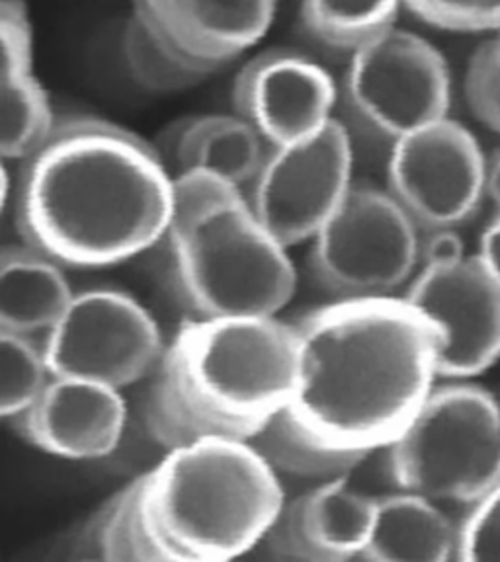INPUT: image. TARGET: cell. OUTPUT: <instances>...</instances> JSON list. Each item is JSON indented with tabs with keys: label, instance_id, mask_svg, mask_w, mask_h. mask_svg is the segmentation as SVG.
Segmentation results:
<instances>
[{
	"label": "cell",
	"instance_id": "cell-1",
	"mask_svg": "<svg viewBox=\"0 0 500 562\" xmlns=\"http://www.w3.org/2000/svg\"><path fill=\"white\" fill-rule=\"evenodd\" d=\"M173 184L157 149L137 133L75 115L20 162L10 205L22 243L65 270H100L160 245Z\"/></svg>",
	"mask_w": 500,
	"mask_h": 562
},
{
	"label": "cell",
	"instance_id": "cell-2",
	"mask_svg": "<svg viewBox=\"0 0 500 562\" xmlns=\"http://www.w3.org/2000/svg\"><path fill=\"white\" fill-rule=\"evenodd\" d=\"M293 326L290 411L331 448H389L438 385V330L403 295L333 299Z\"/></svg>",
	"mask_w": 500,
	"mask_h": 562
},
{
	"label": "cell",
	"instance_id": "cell-3",
	"mask_svg": "<svg viewBox=\"0 0 500 562\" xmlns=\"http://www.w3.org/2000/svg\"><path fill=\"white\" fill-rule=\"evenodd\" d=\"M298 381L296 326L278 316L188 318L167 344L147 395L151 438L251 441L290 408Z\"/></svg>",
	"mask_w": 500,
	"mask_h": 562
},
{
	"label": "cell",
	"instance_id": "cell-4",
	"mask_svg": "<svg viewBox=\"0 0 500 562\" xmlns=\"http://www.w3.org/2000/svg\"><path fill=\"white\" fill-rule=\"evenodd\" d=\"M160 245L188 318L278 316L296 295L290 248L264 227L243 188L211 172L175 175Z\"/></svg>",
	"mask_w": 500,
	"mask_h": 562
},
{
	"label": "cell",
	"instance_id": "cell-5",
	"mask_svg": "<svg viewBox=\"0 0 500 562\" xmlns=\"http://www.w3.org/2000/svg\"><path fill=\"white\" fill-rule=\"evenodd\" d=\"M284 502L280 476L251 441L180 443L143 473V512L163 562L253 554Z\"/></svg>",
	"mask_w": 500,
	"mask_h": 562
},
{
	"label": "cell",
	"instance_id": "cell-6",
	"mask_svg": "<svg viewBox=\"0 0 500 562\" xmlns=\"http://www.w3.org/2000/svg\"><path fill=\"white\" fill-rule=\"evenodd\" d=\"M386 451L399 491L474 506L500 483V403L484 386L449 379Z\"/></svg>",
	"mask_w": 500,
	"mask_h": 562
},
{
	"label": "cell",
	"instance_id": "cell-7",
	"mask_svg": "<svg viewBox=\"0 0 500 562\" xmlns=\"http://www.w3.org/2000/svg\"><path fill=\"white\" fill-rule=\"evenodd\" d=\"M421 240L391 193L354 184L311 240L309 268L333 299L396 297L421 270Z\"/></svg>",
	"mask_w": 500,
	"mask_h": 562
},
{
	"label": "cell",
	"instance_id": "cell-8",
	"mask_svg": "<svg viewBox=\"0 0 500 562\" xmlns=\"http://www.w3.org/2000/svg\"><path fill=\"white\" fill-rule=\"evenodd\" d=\"M42 348L53 378L123 391L155 373L167 344L157 321L132 295L88 290L75 295Z\"/></svg>",
	"mask_w": 500,
	"mask_h": 562
},
{
	"label": "cell",
	"instance_id": "cell-9",
	"mask_svg": "<svg viewBox=\"0 0 500 562\" xmlns=\"http://www.w3.org/2000/svg\"><path fill=\"white\" fill-rule=\"evenodd\" d=\"M352 110L391 143L448 117V65L421 35L391 27L352 52L346 70Z\"/></svg>",
	"mask_w": 500,
	"mask_h": 562
},
{
	"label": "cell",
	"instance_id": "cell-10",
	"mask_svg": "<svg viewBox=\"0 0 500 562\" xmlns=\"http://www.w3.org/2000/svg\"><path fill=\"white\" fill-rule=\"evenodd\" d=\"M352 167L351 133L333 120L309 139L270 147L246 198L286 248L311 243L351 192Z\"/></svg>",
	"mask_w": 500,
	"mask_h": 562
},
{
	"label": "cell",
	"instance_id": "cell-11",
	"mask_svg": "<svg viewBox=\"0 0 500 562\" xmlns=\"http://www.w3.org/2000/svg\"><path fill=\"white\" fill-rule=\"evenodd\" d=\"M487 157L474 133L444 117L391 143L387 192L421 233L459 228L481 210Z\"/></svg>",
	"mask_w": 500,
	"mask_h": 562
},
{
	"label": "cell",
	"instance_id": "cell-12",
	"mask_svg": "<svg viewBox=\"0 0 500 562\" xmlns=\"http://www.w3.org/2000/svg\"><path fill=\"white\" fill-rule=\"evenodd\" d=\"M436 326L440 379H471L500 361V281L477 255L421 266L401 293Z\"/></svg>",
	"mask_w": 500,
	"mask_h": 562
},
{
	"label": "cell",
	"instance_id": "cell-13",
	"mask_svg": "<svg viewBox=\"0 0 500 562\" xmlns=\"http://www.w3.org/2000/svg\"><path fill=\"white\" fill-rule=\"evenodd\" d=\"M233 105L268 147H284L313 137L333 122L336 85L308 55L270 49L238 70Z\"/></svg>",
	"mask_w": 500,
	"mask_h": 562
},
{
	"label": "cell",
	"instance_id": "cell-14",
	"mask_svg": "<svg viewBox=\"0 0 500 562\" xmlns=\"http://www.w3.org/2000/svg\"><path fill=\"white\" fill-rule=\"evenodd\" d=\"M348 476L313 484L286 498L253 553L273 561L344 562L368 543L376 498L354 491Z\"/></svg>",
	"mask_w": 500,
	"mask_h": 562
},
{
	"label": "cell",
	"instance_id": "cell-15",
	"mask_svg": "<svg viewBox=\"0 0 500 562\" xmlns=\"http://www.w3.org/2000/svg\"><path fill=\"white\" fill-rule=\"evenodd\" d=\"M45 456L97 461L120 448L127 426L123 391L85 379L52 378L26 413L9 422Z\"/></svg>",
	"mask_w": 500,
	"mask_h": 562
},
{
	"label": "cell",
	"instance_id": "cell-16",
	"mask_svg": "<svg viewBox=\"0 0 500 562\" xmlns=\"http://www.w3.org/2000/svg\"><path fill=\"white\" fill-rule=\"evenodd\" d=\"M276 9L278 0H133V12L175 52L213 72L268 34Z\"/></svg>",
	"mask_w": 500,
	"mask_h": 562
},
{
	"label": "cell",
	"instance_id": "cell-17",
	"mask_svg": "<svg viewBox=\"0 0 500 562\" xmlns=\"http://www.w3.org/2000/svg\"><path fill=\"white\" fill-rule=\"evenodd\" d=\"M0 88L4 162H24L52 137L59 117L34 75V35L24 0H0Z\"/></svg>",
	"mask_w": 500,
	"mask_h": 562
},
{
	"label": "cell",
	"instance_id": "cell-18",
	"mask_svg": "<svg viewBox=\"0 0 500 562\" xmlns=\"http://www.w3.org/2000/svg\"><path fill=\"white\" fill-rule=\"evenodd\" d=\"M459 526L442 512L440 502L399 491L376 498L368 543L362 561H457Z\"/></svg>",
	"mask_w": 500,
	"mask_h": 562
},
{
	"label": "cell",
	"instance_id": "cell-19",
	"mask_svg": "<svg viewBox=\"0 0 500 562\" xmlns=\"http://www.w3.org/2000/svg\"><path fill=\"white\" fill-rule=\"evenodd\" d=\"M75 295L65 268L49 256L26 243L2 250L0 333L44 338L62 321Z\"/></svg>",
	"mask_w": 500,
	"mask_h": 562
},
{
	"label": "cell",
	"instance_id": "cell-20",
	"mask_svg": "<svg viewBox=\"0 0 500 562\" xmlns=\"http://www.w3.org/2000/svg\"><path fill=\"white\" fill-rule=\"evenodd\" d=\"M268 145L241 115L210 114L180 125L173 139L176 175L203 170L246 188L260 172Z\"/></svg>",
	"mask_w": 500,
	"mask_h": 562
},
{
	"label": "cell",
	"instance_id": "cell-21",
	"mask_svg": "<svg viewBox=\"0 0 500 562\" xmlns=\"http://www.w3.org/2000/svg\"><path fill=\"white\" fill-rule=\"evenodd\" d=\"M73 549L80 561L163 562L145 521L143 473L90 516Z\"/></svg>",
	"mask_w": 500,
	"mask_h": 562
},
{
	"label": "cell",
	"instance_id": "cell-22",
	"mask_svg": "<svg viewBox=\"0 0 500 562\" xmlns=\"http://www.w3.org/2000/svg\"><path fill=\"white\" fill-rule=\"evenodd\" d=\"M251 446L280 479H296L313 484L348 476L368 457L331 448L323 439L311 434L290 408L274 416L251 439Z\"/></svg>",
	"mask_w": 500,
	"mask_h": 562
},
{
	"label": "cell",
	"instance_id": "cell-23",
	"mask_svg": "<svg viewBox=\"0 0 500 562\" xmlns=\"http://www.w3.org/2000/svg\"><path fill=\"white\" fill-rule=\"evenodd\" d=\"M122 47L133 80L149 92H182L213 75V70L175 52L137 12L125 22Z\"/></svg>",
	"mask_w": 500,
	"mask_h": 562
},
{
	"label": "cell",
	"instance_id": "cell-24",
	"mask_svg": "<svg viewBox=\"0 0 500 562\" xmlns=\"http://www.w3.org/2000/svg\"><path fill=\"white\" fill-rule=\"evenodd\" d=\"M404 0H303V20L321 42L354 52L396 26Z\"/></svg>",
	"mask_w": 500,
	"mask_h": 562
},
{
	"label": "cell",
	"instance_id": "cell-25",
	"mask_svg": "<svg viewBox=\"0 0 500 562\" xmlns=\"http://www.w3.org/2000/svg\"><path fill=\"white\" fill-rule=\"evenodd\" d=\"M52 378L42 344L27 336L0 333V414L4 420L26 413Z\"/></svg>",
	"mask_w": 500,
	"mask_h": 562
},
{
	"label": "cell",
	"instance_id": "cell-26",
	"mask_svg": "<svg viewBox=\"0 0 500 562\" xmlns=\"http://www.w3.org/2000/svg\"><path fill=\"white\" fill-rule=\"evenodd\" d=\"M457 561H500V483L459 524Z\"/></svg>",
	"mask_w": 500,
	"mask_h": 562
},
{
	"label": "cell",
	"instance_id": "cell-27",
	"mask_svg": "<svg viewBox=\"0 0 500 562\" xmlns=\"http://www.w3.org/2000/svg\"><path fill=\"white\" fill-rule=\"evenodd\" d=\"M466 92L475 117L500 133V34L475 53L467 70Z\"/></svg>",
	"mask_w": 500,
	"mask_h": 562
},
{
	"label": "cell",
	"instance_id": "cell-28",
	"mask_svg": "<svg viewBox=\"0 0 500 562\" xmlns=\"http://www.w3.org/2000/svg\"><path fill=\"white\" fill-rule=\"evenodd\" d=\"M434 26L448 30H500V0H404Z\"/></svg>",
	"mask_w": 500,
	"mask_h": 562
},
{
	"label": "cell",
	"instance_id": "cell-29",
	"mask_svg": "<svg viewBox=\"0 0 500 562\" xmlns=\"http://www.w3.org/2000/svg\"><path fill=\"white\" fill-rule=\"evenodd\" d=\"M466 243L457 228H438L422 233L421 266H440L466 258Z\"/></svg>",
	"mask_w": 500,
	"mask_h": 562
},
{
	"label": "cell",
	"instance_id": "cell-30",
	"mask_svg": "<svg viewBox=\"0 0 500 562\" xmlns=\"http://www.w3.org/2000/svg\"><path fill=\"white\" fill-rule=\"evenodd\" d=\"M477 256L484 260L492 276L500 281V211L495 213L491 223L485 228Z\"/></svg>",
	"mask_w": 500,
	"mask_h": 562
},
{
	"label": "cell",
	"instance_id": "cell-31",
	"mask_svg": "<svg viewBox=\"0 0 500 562\" xmlns=\"http://www.w3.org/2000/svg\"><path fill=\"white\" fill-rule=\"evenodd\" d=\"M485 192H487V200H491L497 211H500V149L495 150L491 157L487 158Z\"/></svg>",
	"mask_w": 500,
	"mask_h": 562
}]
</instances>
